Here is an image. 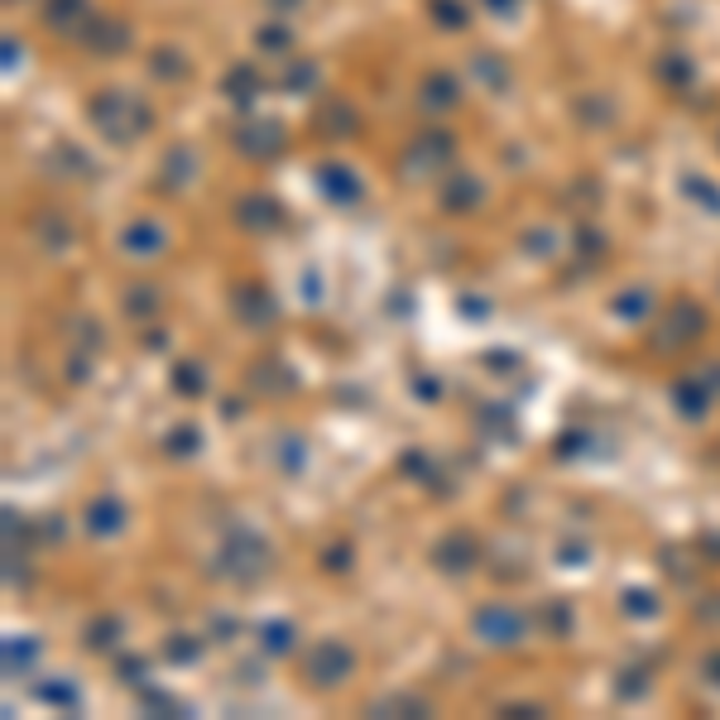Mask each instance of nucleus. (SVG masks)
Wrapping results in <instances>:
<instances>
[{"mask_svg": "<svg viewBox=\"0 0 720 720\" xmlns=\"http://www.w3.org/2000/svg\"><path fill=\"white\" fill-rule=\"evenodd\" d=\"M86 121L96 125L101 140L111 144H135L154 130V106L135 92H121V86H106L86 101Z\"/></svg>", "mask_w": 720, "mask_h": 720, "instance_id": "f257e3e1", "label": "nucleus"}, {"mask_svg": "<svg viewBox=\"0 0 720 720\" xmlns=\"http://www.w3.org/2000/svg\"><path fill=\"white\" fill-rule=\"evenodd\" d=\"M452 158H456V140L446 135V130H423L418 140H409V150H403L399 168H403V178L428 183V178H442Z\"/></svg>", "mask_w": 720, "mask_h": 720, "instance_id": "f03ea898", "label": "nucleus"}, {"mask_svg": "<svg viewBox=\"0 0 720 720\" xmlns=\"http://www.w3.org/2000/svg\"><path fill=\"white\" fill-rule=\"evenodd\" d=\"M269 567H274V553L265 547V538H255V533H230L222 557H216V572L230 576V582H240V586L269 576Z\"/></svg>", "mask_w": 720, "mask_h": 720, "instance_id": "7ed1b4c3", "label": "nucleus"}, {"mask_svg": "<svg viewBox=\"0 0 720 720\" xmlns=\"http://www.w3.org/2000/svg\"><path fill=\"white\" fill-rule=\"evenodd\" d=\"M351 672H356V654H351V644H341V639L312 644L308 658H302V677H308V687H341Z\"/></svg>", "mask_w": 720, "mask_h": 720, "instance_id": "20e7f679", "label": "nucleus"}, {"mask_svg": "<svg viewBox=\"0 0 720 720\" xmlns=\"http://www.w3.org/2000/svg\"><path fill=\"white\" fill-rule=\"evenodd\" d=\"M471 629H475V639H485L490 648H514V644H524L528 619L518 615L514 605L490 600V605H481V610L471 615Z\"/></svg>", "mask_w": 720, "mask_h": 720, "instance_id": "39448f33", "label": "nucleus"}, {"mask_svg": "<svg viewBox=\"0 0 720 720\" xmlns=\"http://www.w3.org/2000/svg\"><path fill=\"white\" fill-rule=\"evenodd\" d=\"M236 150L245 158H255V164H269V158H279L288 150V130L279 121H269V115H255V121H245L236 130Z\"/></svg>", "mask_w": 720, "mask_h": 720, "instance_id": "423d86ee", "label": "nucleus"}, {"mask_svg": "<svg viewBox=\"0 0 720 720\" xmlns=\"http://www.w3.org/2000/svg\"><path fill=\"white\" fill-rule=\"evenodd\" d=\"M706 331V312H701V302H691V298H677L672 302V312L658 322V346L662 351H682V346H691Z\"/></svg>", "mask_w": 720, "mask_h": 720, "instance_id": "0eeeda50", "label": "nucleus"}, {"mask_svg": "<svg viewBox=\"0 0 720 720\" xmlns=\"http://www.w3.org/2000/svg\"><path fill=\"white\" fill-rule=\"evenodd\" d=\"M121 245H125L130 259H158L168 250V230L158 216H135V222L121 230Z\"/></svg>", "mask_w": 720, "mask_h": 720, "instance_id": "6e6552de", "label": "nucleus"}, {"mask_svg": "<svg viewBox=\"0 0 720 720\" xmlns=\"http://www.w3.org/2000/svg\"><path fill=\"white\" fill-rule=\"evenodd\" d=\"M43 20H49V29H58V34L82 39L86 24L96 20V10H92V0H49V6H43Z\"/></svg>", "mask_w": 720, "mask_h": 720, "instance_id": "1a4fd4ad", "label": "nucleus"}, {"mask_svg": "<svg viewBox=\"0 0 720 720\" xmlns=\"http://www.w3.org/2000/svg\"><path fill=\"white\" fill-rule=\"evenodd\" d=\"M432 557H438V567L442 572H452V576H461V572H471L475 562H481V543L471 538V533H446V538L432 547Z\"/></svg>", "mask_w": 720, "mask_h": 720, "instance_id": "9d476101", "label": "nucleus"}, {"mask_svg": "<svg viewBox=\"0 0 720 720\" xmlns=\"http://www.w3.org/2000/svg\"><path fill=\"white\" fill-rule=\"evenodd\" d=\"M317 187H322V197L337 202V207H351V202H360V193H366V183H360L356 168H346V164H322L317 168Z\"/></svg>", "mask_w": 720, "mask_h": 720, "instance_id": "9b49d317", "label": "nucleus"}, {"mask_svg": "<svg viewBox=\"0 0 720 720\" xmlns=\"http://www.w3.org/2000/svg\"><path fill=\"white\" fill-rule=\"evenodd\" d=\"M130 524V510H125V500H115V495H96L92 504H86V533L92 538H115Z\"/></svg>", "mask_w": 720, "mask_h": 720, "instance_id": "f8f14e48", "label": "nucleus"}, {"mask_svg": "<svg viewBox=\"0 0 720 720\" xmlns=\"http://www.w3.org/2000/svg\"><path fill=\"white\" fill-rule=\"evenodd\" d=\"M193 178H197V150L193 144H173L164 154V164H158V187L164 193H183Z\"/></svg>", "mask_w": 720, "mask_h": 720, "instance_id": "ddd939ff", "label": "nucleus"}, {"mask_svg": "<svg viewBox=\"0 0 720 720\" xmlns=\"http://www.w3.org/2000/svg\"><path fill=\"white\" fill-rule=\"evenodd\" d=\"M82 43L92 53H125L130 49V24L125 20H111V14H96L92 24H86V34H82Z\"/></svg>", "mask_w": 720, "mask_h": 720, "instance_id": "4468645a", "label": "nucleus"}, {"mask_svg": "<svg viewBox=\"0 0 720 720\" xmlns=\"http://www.w3.org/2000/svg\"><path fill=\"white\" fill-rule=\"evenodd\" d=\"M481 197H485V187H481V178H471V173H446L442 178V207L446 212L466 216V212L481 207Z\"/></svg>", "mask_w": 720, "mask_h": 720, "instance_id": "2eb2a0df", "label": "nucleus"}, {"mask_svg": "<svg viewBox=\"0 0 720 720\" xmlns=\"http://www.w3.org/2000/svg\"><path fill=\"white\" fill-rule=\"evenodd\" d=\"M418 101H423L428 111H452V106H461V82L452 78V72L432 68L428 78L418 82Z\"/></svg>", "mask_w": 720, "mask_h": 720, "instance_id": "dca6fc26", "label": "nucleus"}, {"mask_svg": "<svg viewBox=\"0 0 720 720\" xmlns=\"http://www.w3.org/2000/svg\"><path fill=\"white\" fill-rule=\"evenodd\" d=\"M236 216H240V226H250V230H279L284 226V207L274 197H240L236 202Z\"/></svg>", "mask_w": 720, "mask_h": 720, "instance_id": "f3484780", "label": "nucleus"}, {"mask_svg": "<svg viewBox=\"0 0 720 720\" xmlns=\"http://www.w3.org/2000/svg\"><path fill=\"white\" fill-rule=\"evenodd\" d=\"M317 130H327V135H351V130L360 125V115L351 111V101H341V96H327L322 106H317Z\"/></svg>", "mask_w": 720, "mask_h": 720, "instance_id": "a211bd4d", "label": "nucleus"}, {"mask_svg": "<svg viewBox=\"0 0 720 720\" xmlns=\"http://www.w3.org/2000/svg\"><path fill=\"white\" fill-rule=\"evenodd\" d=\"M236 312H240V322H250V327H269L274 317H279V308H274V298L265 294V288H240Z\"/></svg>", "mask_w": 720, "mask_h": 720, "instance_id": "6ab92c4d", "label": "nucleus"}, {"mask_svg": "<svg viewBox=\"0 0 720 720\" xmlns=\"http://www.w3.org/2000/svg\"><path fill=\"white\" fill-rule=\"evenodd\" d=\"M222 86H226V96L236 101V106H250V101L265 92V82H259V72H255L250 63H236V68H230Z\"/></svg>", "mask_w": 720, "mask_h": 720, "instance_id": "aec40b11", "label": "nucleus"}, {"mask_svg": "<svg viewBox=\"0 0 720 720\" xmlns=\"http://www.w3.org/2000/svg\"><path fill=\"white\" fill-rule=\"evenodd\" d=\"M370 716H432V706L413 691H384L380 701H370Z\"/></svg>", "mask_w": 720, "mask_h": 720, "instance_id": "412c9836", "label": "nucleus"}, {"mask_svg": "<svg viewBox=\"0 0 720 720\" xmlns=\"http://www.w3.org/2000/svg\"><path fill=\"white\" fill-rule=\"evenodd\" d=\"M471 72H475V82L481 86H490V92H504V86H510V63H504L500 53H475Z\"/></svg>", "mask_w": 720, "mask_h": 720, "instance_id": "4be33fe9", "label": "nucleus"}, {"mask_svg": "<svg viewBox=\"0 0 720 720\" xmlns=\"http://www.w3.org/2000/svg\"><path fill=\"white\" fill-rule=\"evenodd\" d=\"M672 399L682 403V413H687V418H701V413L716 403V394L706 389V380H677V384H672Z\"/></svg>", "mask_w": 720, "mask_h": 720, "instance_id": "5701e85b", "label": "nucleus"}, {"mask_svg": "<svg viewBox=\"0 0 720 720\" xmlns=\"http://www.w3.org/2000/svg\"><path fill=\"white\" fill-rule=\"evenodd\" d=\"M150 68H154V78H164V82H183L187 72H193L178 49H154V53H150Z\"/></svg>", "mask_w": 720, "mask_h": 720, "instance_id": "b1692460", "label": "nucleus"}, {"mask_svg": "<svg viewBox=\"0 0 720 720\" xmlns=\"http://www.w3.org/2000/svg\"><path fill=\"white\" fill-rule=\"evenodd\" d=\"M259 644H265L269 654H294L298 629H294V625H284V619H269V625H259Z\"/></svg>", "mask_w": 720, "mask_h": 720, "instance_id": "393cba45", "label": "nucleus"}, {"mask_svg": "<svg viewBox=\"0 0 720 720\" xmlns=\"http://www.w3.org/2000/svg\"><path fill=\"white\" fill-rule=\"evenodd\" d=\"M682 193H687V197H697L706 212H716V216H720V187H706L701 173H682Z\"/></svg>", "mask_w": 720, "mask_h": 720, "instance_id": "a878e982", "label": "nucleus"}, {"mask_svg": "<svg viewBox=\"0 0 720 720\" xmlns=\"http://www.w3.org/2000/svg\"><path fill=\"white\" fill-rule=\"evenodd\" d=\"M43 216H49V212H43ZM43 216L34 222V230L43 236V245H49V250H68V245H72V226L63 222V216H58V222H43Z\"/></svg>", "mask_w": 720, "mask_h": 720, "instance_id": "bb28decb", "label": "nucleus"}, {"mask_svg": "<svg viewBox=\"0 0 720 720\" xmlns=\"http://www.w3.org/2000/svg\"><path fill=\"white\" fill-rule=\"evenodd\" d=\"M173 384H178V394H202V389H207V380H202V366H193V360H183L178 370H173Z\"/></svg>", "mask_w": 720, "mask_h": 720, "instance_id": "cd10ccee", "label": "nucleus"}, {"mask_svg": "<svg viewBox=\"0 0 720 720\" xmlns=\"http://www.w3.org/2000/svg\"><path fill=\"white\" fill-rule=\"evenodd\" d=\"M39 697L49 706H63V711H78V687H72V682H43Z\"/></svg>", "mask_w": 720, "mask_h": 720, "instance_id": "c85d7f7f", "label": "nucleus"}, {"mask_svg": "<svg viewBox=\"0 0 720 720\" xmlns=\"http://www.w3.org/2000/svg\"><path fill=\"white\" fill-rule=\"evenodd\" d=\"M125 312H130V317H154V312H158V294H154V288H130Z\"/></svg>", "mask_w": 720, "mask_h": 720, "instance_id": "c756f323", "label": "nucleus"}, {"mask_svg": "<svg viewBox=\"0 0 720 720\" xmlns=\"http://www.w3.org/2000/svg\"><path fill=\"white\" fill-rule=\"evenodd\" d=\"M432 14L446 20V29H466V6L461 0H432Z\"/></svg>", "mask_w": 720, "mask_h": 720, "instance_id": "7c9ffc66", "label": "nucleus"}, {"mask_svg": "<svg viewBox=\"0 0 720 720\" xmlns=\"http://www.w3.org/2000/svg\"><path fill=\"white\" fill-rule=\"evenodd\" d=\"M115 634H121V619H101V625L86 629V648H111Z\"/></svg>", "mask_w": 720, "mask_h": 720, "instance_id": "2f4dec72", "label": "nucleus"}, {"mask_svg": "<svg viewBox=\"0 0 720 720\" xmlns=\"http://www.w3.org/2000/svg\"><path fill=\"white\" fill-rule=\"evenodd\" d=\"M644 308H648L644 288H625V298H615V312L619 317H644Z\"/></svg>", "mask_w": 720, "mask_h": 720, "instance_id": "473e14b6", "label": "nucleus"}, {"mask_svg": "<svg viewBox=\"0 0 720 720\" xmlns=\"http://www.w3.org/2000/svg\"><path fill=\"white\" fill-rule=\"evenodd\" d=\"M14 662H20V668H29V662H34V639H24V644L10 639V644H6V668H10V672H14Z\"/></svg>", "mask_w": 720, "mask_h": 720, "instance_id": "72a5a7b5", "label": "nucleus"}, {"mask_svg": "<svg viewBox=\"0 0 720 720\" xmlns=\"http://www.w3.org/2000/svg\"><path fill=\"white\" fill-rule=\"evenodd\" d=\"M259 43L265 49H294V34H288V24H269V29H259Z\"/></svg>", "mask_w": 720, "mask_h": 720, "instance_id": "f704fd0d", "label": "nucleus"}, {"mask_svg": "<svg viewBox=\"0 0 720 720\" xmlns=\"http://www.w3.org/2000/svg\"><path fill=\"white\" fill-rule=\"evenodd\" d=\"M312 78H317V68L312 63H294V72H284V86H294V92H302V86H312Z\"/></svg>", "mask_w": 720, "mask_h": 720, "instance_id": "c9c22d12", "label": "nucleus"}, {"mask_svg": "<svg viewBox=\"0 0 720 720\" xmlns=\"http://www.w3.org/2000/svg\"><path fill=\"white\" fill-rule=\"evenodd\" d=\"M662 63H668V68H662V78H668V82H691V63H687L682 53L662 58Z\"/></svg>", "mask_w": 720, "mask_h": 720, "instance_id": "e433bc0d", "label": "nucleus"}, {"mask_svg": "<svg viewBox=\"0 0 720 720\" xmlns=\"http://www.w3.org/2000/svg\"><path fill=\"white\" fill-rule=\"evenodd\" d=\"M193 442H197V428H178V432H168V452H178V456L193 452Z\"/></svg>", "mask_w": 720, "mask_h": 720, "instance_id": "4c0bfd02", "label": "nucleus"}, {"mask_svg": "<svg viewBox=\"0 0 720 720\" xmlns=\"http://www.w3.org/2000/svg\"><path fill=\"white\" fill-rule=\"evenodd\" d=\"M168 658H178V662H187V658H197V644L187 639V634H178V644L168 639Z\"/></svg>", "mask_w": 720, "mask_h": 720, "instance_id": "58836bf2", "label": "nucleus"}, {"mask_svg": "<svg viewBox=\"0 0 720 720\" xmlns=\"http://www.w3.org/2000/svg\"><path fill=\"white\" fill-rule=\"evenodd\" d=\"M144 711H183L173 697H158V691H144Z\"/></svg>", "mask_w": 720, "mask_h": 720, "instance_id": "ea45409f", "label": "nucleus"}, {"mask_svg": "<svg viewBox=\"0 0 720 720\" xmlns=\"http://www.w3.org/2000/svg\"><path fill=\"white\" fill-rule=\"evenodd\" d=\"M121 672H125V682H144V662L140 658H125Z\"/></svg>", "mask_w": 720, "mask_h": 720, "instance_id": "a19ab883", "label": "nucleus"}, {"mask_svg": "<svg viewBox=\"0 0 720 720\" xmlns=\"http://www.w3.org/2000/svg\"><path fill=\"white\" fill-rule=\"evenodd\" d=\"M701 380H706V389H711V394L720 399V366H706V374H701Z\"/></svg>", "mask_w": 720, "mask_h": 720, "instance_id": "79ce46f5", "label": "nucleus"}, {"mask_svg": "<svg viewBox=\"0 0 720 720\" xmlns=\"http://www.w3.org/2000/svg\"><path fill=\"white\" fill-rule=\"evenodd\" d=\"M485 6H490V10H510L514 0H485Z\"/></svg>", "mask_w": 720, "mask_h": 720, "instance_id": "37998d69", "label": "nucleus"}, {"mask_svg": "<svg viewBox=\"0 0 720 720\" xmlns=\"http://www.w3.org/2000/svg\"><path fill=\"white\" fill-rule=\"evenodd\" d=\"M269 6H274V10H294L298 0H269Z\"/></svg>", "mask_w": 720, "mask_h": 720, "instance_id": "c03bdc74", "label": "nucleus"}, {"mask_svg": "<svg viewBox=\"0 0 720 720\" xmlns=\"http://www.w3.org/2000/svg\"><path fill=\"white\" fill-rule=\"evenodd\" d=\"M706 672H716V682H720V654H716L711 662H706Z\"/></svg>", "mask_w": 720, "mask_h": 720, "instance_id": "a18cd8bd", "label": "nucleus"}, {"mask_svg": "<svg viewBox=\"0 0 720 720\" xmlns=\"http://www.w3.org/2000/svg\"><path fill=\"white\" fill-rule=\"evenodd\" d=\"M716 144H720V130H716Z\"/></svg>", "mask_w": 720, "mask_h": 720, "instance_id": "49530a36", "label": "nucleus"}]
</instances>
